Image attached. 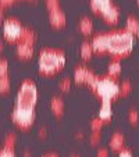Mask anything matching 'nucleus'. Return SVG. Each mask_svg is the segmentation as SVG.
I'll return each mask as SVG.
<instances>
[{"instance_id": "obj_29", "label": "nucleus", "mask_w": 139, "mask_h": 157, "mask_svg": "<svg viewBox=\"0 0 139 157\" xmlns=\"http://www.w3.org/2000/svg\"><path fill=\"white\" fill-rule=\"evenodd\" d=\"M59 86H60V89H61V90H68V89H70V86H71V82H70V79H68V78H64V79L60 82Z\"/></svg>"}, {"instance_id": "obj_18", "label": "nucleus", "mask_w": 139, "mask_h": 157, "mask_svg": "<svg viewBox=\"0 0 139 157\" xmlns=\"http://www.w3.org/2000/svg\"><path fill=\"white\" fill-rule=\"evenodd\" d=\"M125 29H128L129 32H132L133 35H136V32H138V29H139V20H136L135 17L129 15V17L127 18V24H125Z\"/></svg>"}, {"instance_id": "obj_22", "label": "nucleus", "mask_w": 139, "mask_h": 157, "mask_svg": "<svg viewBox=\"0 0 139 157\" xmlns=\"http://www.w3.org/2000/svg\"><path fill=\"white\" fill-rule=\"evenodd\" d=\"M44 4H46V7H48L49 11H53V10L60 9V2L59 0H44Z\"/></svg>"}, {"instance_id": "obj_6", "label": "nucleus", "mask_w": 139, "mask_h": 157, "mask_svg": "<svg viewBox=\"0 0 139 157\" xmlns=\"http://www.w3.org/2000/svg\"><path fill=\"white\" fill-rule=\"evenodd\" d=\"M22 32H24V27L20 24L18 20H15V18L4 20L3 33H4V38L9 42H20Z\"/></svg>"}, {"instance_id": "obj_20", "label": "nucleus", "mask_w": 139, "mask_h": 157, "mask_svg": "<svg viewBox=\"0 0 139 157\" xmlns=\"http://www.w3.org/2000/svg\"><path fill=\"white\" fill-rule=\"evenodd\" d=\"M93 53H95V52H93V48H92V43H89V42H83L82 46H81V56H82V59L89 60Z\"/></svg>"}, {"instance_id": "obj_2", "label": "nucleus", "mask_w": 139, "mask_h": 157, "mask_svg": "<svg viewBox=\"0 0 139 157\" xmlns=\"http://www.w3.org/2000/svg\"><path fill=\"white\" fill-rule=\"evenodd\" d=\"M89 88L103 100H114L120 96V83L117 78H113L110 75H102L96 78L93 82L89 85Z\"/></svg>"}, {"instance_id": "obj_28", "label": "nucleus", "mask_w": 139, "mask_h": 157, "mask_svg": "<svg viewBox=\"0 0 139 157\" xmlns=\"http://www.w3.org/2000/svg\"><path fill=\"white\" fill-rule=\"evenodd\" d=\"M0 157H15V153L13 149L10 147H3L2 153H0Z\"/></svg>"}, {"instance_id": "obj_27", "label": "nucleus", "mask_w": 139, "mask_h": 157, "mask_svg": "<svg viewBox=\"0 0 139 157\" xmlns=\"http://www.w3.org/2000/svg\"><path fill=\"white\" fill-rule=\"evenodd\" d=\"M14 142H15V135H14V133H10L9 136L6 138V143H4V147L13 149V146H14Z\"/></svg>"}, {"instance_id": "obj_4", "label": "nucleus", "mask_w": 139, "mask_h": 157, "mask_svg": "<svg viewBox=\"0 0 139 157\" xmlns=\"http://www.w3.org/2000/svg\"><path fill=\"white\" fill-rule=\"evenodd\" d=\"M38 99V90L35 83L31 79H25L20 88V92L17 95V106L33 107Z\"/></svg>"}, {"instance_id": "obj_16", "label": "nucleus", "mask_w": 139, "mask_h": 157, "mask_svg": "<svg viewBox=\"0 0 139 157\" xmlns=\"http://www.w3.org/2000/svg\"><path fill=\"white\" fill-rule=\"evenodd\" d=\"M78 29L81 31L85 35H91L92 31H93V22L89 17H83L81 18V21L78 22Z\"/></svg>"}, {"instance_id": "obj_15", "label": "nucleus", "mask_w": 139, "mask_h": 157, "mask_svg": "<svg viewBox=\"0 0 139 157\" xmlns=\"http://www.w3.org/2000/svg\"><path fill=\"white\" fill-rule=\"evenodd\" d=\"M121 74V63L118 59H113L110 60V63L107 64V75L113 78H117Z\"/></svg>"}, {"instance_id": "obj_8", "label": "nucleus", "mask_w": 139, "mask_h": 157, "mask_svg": "<svg viewBox=\"0 0 139 157\" xmlns=\"http://www.w3.org/2000/svg\"><path fill=\"white\" fill-rule=\"evenodd\" d=\"M91 43L95 53H106L109 50V36H107V33H98V35H95Z\"/></svg>"}, {"instance_id": "obj_38", "label": "nucleus", "mask_w": 139, "mask_h": 157, "mask_svg": "<svg viewBox=\"0 0 139 157\" xmlns=\"http://www.w3.org/2000/svg\"><path fill=\"white\" fill-rule=\"evenodd\" d=\"M31 2H33V0H31Z\"/></svg>"}, {"instance_id": "obj_21", "label": "nucleus", "mask_w": 139, "mask_h": 157, "mask_svg": "<svg viewBox=\"0 0 139 157\" xmlns=\"http://www.w3.org/2000/svg\"><path fill=\"white\" fill-rule=\"evenodd\" d=\"M131 89H132V83L129 82V81H122L121 83H120V96H125L128 95V93L131 92Z\"/></svg>"}, {"instance_id": "obj_1", "label": "nucleus", "mask_w": 139, "mask_h": 157, "mask_svg": "<svg viewBox=\"0 0 139 157\" xmlns=\"http://www.w3.org/2000/svg\"><path fill=\"white\" fill-rule=\"evenodd\" d=\"M109 36V53L111 56L117 57H122L127 56L131 53L135 43V35L132 32H129L128 29H117V31H111L107 32Z\"/></svg>"}, {"instance_id": "obj_9", "label": "nucleus", "mask_w": 139, "mask_h": 157, "mask_svg": "<svg viewBox=\"0 0 139 157\" xmlns=\"http://www.w3.org/2000/svg\"><path fill=\"white\" fill-rule=\"evenodd\" d=\"M102 17H103L104 21L109 22V24H117L118 20H120V9L113 3L111 6L107 7V9L104 10V13L102 14Z\"/></svg>"}, {"instance_id": "obj_32", "label": "nucleus", "mask_w": 139, "mask_h": 157, "mask_svg": "<svg viewBox=\"0 0 139 157\" xmlns=\"http://www.w3.org/2000/svg\"><path fill=\"white\" fill-rule=\"evenodd\" d=\"M96 156H98V157H109V150H107V149H104V147H102V149H99V150H98Z\"/></svg>"}, {"instance_id": "obj_13", "label": "nucleus", "mask_w": 139, "mask_h": 157, "mask_svg": "<svg viewBox=\"0 0 139 157\" xmlns=\"http://www.w3.org/2000/svg\"><path fill=\"white\" fill-rule=\"evenodd\" d=\"M17 54L21 59H28L33 54V44L25 43V42H18L17 43Z\"/></svg>"}, {"instance_id": "obj_7", "label": "nucleus", "mask_w": 139, "mask_h": 157, "mask_svg": "<svg viewBox=\"0 0 139 157\" xmlns=\"http://www.w3.org/2000/svg\"><path fill=\"white\" fill-rule=\"evenodd\" d=\"M98 78V75L95 72L89 70L88 67H83V65H78L77 68L74 71V79L75 82H79V83H86V85H91L93 81Z\"/></svg>"}, {"instance_id": "obj_23", "label": "nucleus", "mask_w": 139, "mask_h": 157, "mask_svg": "<svg viewBox=\"0 0 139 157\" xmlns=\"http://www.w3.org/2000/svg\"><path fill=\"white\" fill-rule=\"evenodd\" d=\"M0 89H2V92H7L10 89V81L7 75L2 77V79H0Z\"/></svg>"}, {"instance_id": "obj_30", "label": "nucleus", "mask_w": 139, "mask_h": 157, "mask_svg": "<svg viewBox=\"0 0 139 157\" xmlns=\"http://www.w3.org/2000/svg\"><path fill=\"white\" fill-rule=\"evenodd\" d=\"M0 67H2V77L7 75V68H9V63H7V60H6V59H2Z\"/></svg>"}, {"instance_id": "obj_35", "label": "nucleus", "mask_w": 139, "mask_h": 157, "mask_svg": "<svg viewBox=\"0 0 139 157\" xmlns=\"http://www.w3.org/2000/svg\"><path fill=\"white\" fill-rule=\"evenodd\" d=\"M136 35H138V38H139V29H138V32H136Z\"/></svg>"}, {"instance_id": "obj_24", "label": "nucleus", "mask_w": 139, "mask_h": 157, "mask_svg": "<svg viewBox=\"0 0 139 157\" xmlns=\"http://www.w3.org/2000/svg\"><path fill=\"white\" fill-rule=\"evenodd\" d=\"M128 120H129L132 124H136V122H138L139 114H138V111H136L135 109H131L129 111H128Z\"/></svg>"}, {"instance_id": "obj_3", "label": "nucleus", "mask_w": 139, "mask_h": 157, "mask_svg": "<svg viewBox=\"0 0 139 157\" xmlns=\"http://www.w3.org/2000/svg\"><path fill=\"white\" fill-rule=\"evenodd\" d=\"M65 64V54L56 49H43L39 54V71L50 75L59 71Z\"/></svg>"}, {"instance_id": "obj_37", "label": "nucleus", "mask_w": 139, "mask_h": 157, "mask_svg": "<svg viewBox=\"0 0 139 157\" xmlns=\"http://www.w3.org/2000/svg\"><path fill=\"white\" fill-rule=\"evenodd\" d=\"M136 2H138V6H139V0H136Z\"/></svg>"}, {"instance_id": "obj_33", "label": "nucleus", "mask_w": 139, "mask_h": 157, "mask_svg": "<svg viewBox=\"0 0 139 157\" xmlns=\"http://www.w3.org/2000/svg\"><path fill=\"white\" fill-rule=\"evenodd\" d=\"M15 0H0V4H2V10L4 9V7L10 6V4H13Z\"/></svg>"}, {"instance_id": "obj_31", "label": "nucleus", "mask_w": 139, "mask_h": 157, "mask_svg": "<svg viewBox=\"0 0 139 157\" xmlns=\"http://www.w3.org/2000/svg\"><path fill=\"white\" fill-rule=\"evenodd\" d=\"M118 157H133V154H132V151H131V150H128V149L124 147L122 150H120Z\"/></svg>"}, {"instance_id": "obj_17", "label": "nucleus", "mask_w": 139, "mask_h": 157, "mask_svg": "<svg viewBox=\"0 0 139 157\" xmlns=\"http://www.w3.org/2000/svg\"><path fill=\"white\" fill-rule=\"evenodd\" d=\"M50 106H52V110L56 116H61L63 111H64V101L61 100L60 98H53L50 101Z\"/></svg>"}, {"instance_id": "obj_14", "label": "nucleus", "mask_w": 139, "mask_h": 157, "mask_svg": "<svg viewBox=\"0 0 139 157\" xmlns=\"http://www.w3.org/2000/svg\"><path fill=\"white\" fill-rule=\"evenodd\" d=\"M124 143H125L124 135L120 133V132H115V133H113V136H111V139H110L109 145H110V147H111L113 150L120 151V150L124 149Z\"/></svg>"}, {"instance_id": "obj_36", "label": "nucleus", "mask_w": 139, "mask_h": 157, "mask_svg": "<svg viewBox=\"0 0 139 157\" xmlns=\"http://www.w3.org/2000/svg\"><path fill=\"white\" fill-rule=\"evenodd\" d=\"M71 157H79V156H74V154H72V156Z\"/></svg>"}, {"instance_id": "obj_25", "label": "nucleus", "mask_w": 139, "mask_h": 157, "mask_svg": "<svg viewBox=\"0 0 139 157\" xmlns=\"http://www.w3.org/2000/svg\"><path fill=\"white\" fill-rule=\"evenodd\" d=\"M102 125H103V120H100V118H93L91 121V127L93 131H100Z\"/></svg>"}, {"instance_id": "obj_5", "label": "nucleus", "mask_w": 139, "mask_h": 157, "mask_svg": "<svg viewBox=\"0 0 139 157\" xmlns=\"http://www.w3.org/2000/svg\"><path fill=\"white\" fill-rule=\"evenodd\" d=\"M11 118L20 128L31 127L35 121V110L33 107H25V106H15L11 113Z\"/></svg>"}, {"instance_id": "obj_19", "label": "nucleus", "mask_w": 139, "mask_h": 157, "mask_svg": "<svg viewBox=\"0 0 139 157\" xmlns=\"http://www.w3.org/2000/svg\"><path fill=\"white\" fill-rule=\"evenodd\" d=\"M35 39H36L35 32H33L32 29H29V28H24V32H22V36H21L20 42H25V43H31V44H33Z\"/></svg>"}, {"instance_id": "obj_12", "label": "nucleus", "mask_w": 139, "mask_h": 157, "mask_svg": "<svg viewBox=\"0 0 139 157\" xmlns=\"http://www.w3.org/2000/svg\"><path fill=\"white\" fill-rule=\"evenodd\" d=\"M113 4L111 0H91V9L96 14H103L104 10Z\"/></svg>"}, {"instance_id": "obj_34", "label": "nucleus", "mask_w": 139, "mask_h": 157, "mask_svg": "<svg viewBox=\"0 0 139 157\" xmlns=\"http://www.w3.org/2000/svg\"><path fill=\"white\" fill-rule=\"evenodd\" d=\"M43 157H57L56 154H53V153H50V154H46V156H43Z\"/></svg>"}, {"instance_id": "obj_26", "label": "nucleus", "mask_w": 139, "mask_h": 157, "mask_svg": "<svg viewBox=\"0 0 139 157\" xmlns=\"http://www.w3.org/2000/svg\"><path fill=\"white\" fill-rule=\"evenodd\" d=\"M89 140H91L92 145H96V143L100 142V131H93L92 135L89 136Z\"/></svg>"}, {"instance_id": "obj_10", "label": "nucleus", "mask_w": 139, "mask_h": 157, "mask_svg": "<svg viewBox=\"0 0 139 157\" xmlns=\"http://www.w3.org/2000/svg\"><path fill=\"white\" fill-rule=\"evenodd\" d=\"M49 20H50V24L53 27H63V25H65L67 18H65L64 13L59 9V10H53V11L49 13Z\"/></svg>"}, {"instance_id": "obj_11", "label": "nucleus", "mask_w": 139, "mask_h": 157, "mask_svg": "<svg viewBox=\"0 0 139 157\" xmlns=\"http://www.w3.org/2000/svg\"><path fill=\"white\" fill-rule=\"evenodd\" d=\"M113 117V106L110 100H103L100 104V110H99V118L103 121H110Z\"/></svg>"}]
</instances>
